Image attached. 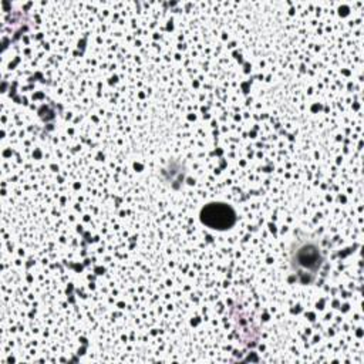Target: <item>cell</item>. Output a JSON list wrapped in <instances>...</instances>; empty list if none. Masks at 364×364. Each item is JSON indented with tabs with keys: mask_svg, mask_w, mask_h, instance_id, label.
Returning a JSON list of instances; mask_svg holds the SVG:
<instances>
[{
	"mask_svg": "<svg viewBox=\"0 0 364 364\" xmlns=\"http://www.w3.org/2000/svg\"><path fill=\"white\" fill-rule=\"evenodd\" d=\"M321 263L323 256L320 247L316 243L304 242L297 245L296 249L291 250V266L297 272L299 277H301L303 274H310L313 279Z\"/></svg>",
	"mask_w": 364,
	"mask_h": 364,
	"instance_id": "obj_1",
	"label": "cell"
},
{
	"mask_svg": "<svg viewBox=\"0 0 364 364\" xmlns=\"http://www.w3.org/2000/svg\"><path fill=\"white\" fill-rule=\"evenodd\" d=\"M200 222L213 230H228L236 223L235 209L223 202H209L199 212Z\"/></svg>",
	"mask_w": 364,
	"mask_h": 364,
	"instance_id": "obj_2",
	"label": "cell"
}]
</instances>
